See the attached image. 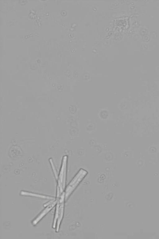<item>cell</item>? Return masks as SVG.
I'll return each instance as SVG.
<instances>
[{"instance_id":"obj_1","label":"cell","mask_w":159,"mask_h":239,"mask_svg":"<svg viewBox=\"0 0 159 239\" xmlns=\"http://www.w3.org/2000/svg\"><path fill=\"white\" fill-rule=\"evenodd\" d=\"M88 173L85 170L81 169L67 186L65 191V199L66 200L80 183Z\"/></svg>"},{"instance_id":"obj_2","label":"cell","mask_w":159,"mask_h":239,"mask_svg":"<svg viewBox=\"0 0 159 239\" xmlns=\"http://www.w3.org/2000/svg\"><path fill=\"white\" fill-rule=\"evenodd\" d=\"M67 161V156H64L63 157L61 167L57 179V185L59 187L61 194L64 191L65 188Z\"/></svg>"},{"instance_id":"obj_3","label":"cell","mask_w":159,"mask_h":239,"mask_svg":"<svg viewBox=\"0 0 159 239\" xmlns=\"http://www.w3.org/2000/svg\"><path fill=\"white\" fill-rule=\"evenodd\" d=\"M65 199V192L63 191L60 195L59 200L60 206L59 208L58 216L56 224V231L58 232L60 224L62 220L64 213V203Z\"/></svg>"},{"instance_id":"obj_4","label":"cell","mask_w":159,"mask_h":239,"mask_svg":"<svg viewBox=\"0 0 159 239\" xmlns=\"http://www.w3.org/2000/svg\"><path fill=\"white\" fill-rule=\"evenodd\" d=\"M57 199H56L51 204L46 207L40 213V214L33 221L32 223L35 225H36L49 212L56 204Z\"/></svg>"},{"instance_id":"obj_5","label":"cell","mask_w":159,"mask_h":239,"mask_svg":"<svg viewBox=\"0 0 159 239\" xmlns=\"http://www.w3.org/2000/svg\"><path fill=\"white\" fill-rule=\"evenodd\" d=\"M20 194L22 195L31 196L41 198L43 199H48L50 200L55 199H56L54 197L50 196H49L44 195L25 191H21L20 192Z\"/></svg>"},{"instance_id":"obj_6","label":"cell","mask_w":159,"mask_h":239,"mask_svg":"<svg viewBox=\"0 0 159 239\" xmlns=\"http://www.w3.org/2000/svg\"><path fill=\"white\" fill-rule=\"evenodd\" d=\"M60 197H56V198L57 199V202L56 204V208L54 218V219L53 223V227L54 228H55V227H56L57 221V219L58 216L59 210V206H60V203H59V200Z\"/></svg>"}]
</instances>
